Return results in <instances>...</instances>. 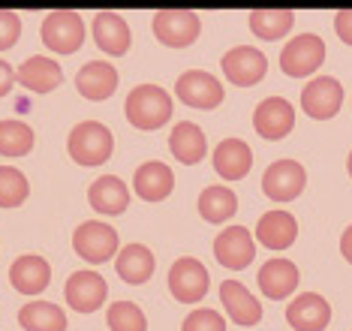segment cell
<instances>
[{
  "instance_id": "cell-27",
  "label": "cell",
  "mask_w": 352,
  "mask_h": 331,
  "mask_svg": "<svg viewBox=\"0 0 352 331\" xmlns=\"http://www.w3.org/2000/svg\"><path fill=\"white\" fill-rule=\"evenodd\" d=\"M169 151H172V157L181 160L184 166H196L208 151L205 133L199 130L193 120H181V124H175V130L169 136Z\"/></svg>"
},
{
  "instance_id": "cell-13",
  "label": "cell",
  "mask_w": 352,
  "mask_h": 331,
  "mask_svg": "<svg viewBox=\"0 0 352 331\" xmlns=\"http://www.w3.org/2000/svg\"><path fill=\"white\" fill-rule=\"evenodd\" d=\"M253 127L262 139H271V142L289 136V130L295 127L292 103L283 100V96H268V100H262L253 111Z\"/></svg>"
},
{
  "instance_id": "cell-38",
  "label": "cell",
  "mask_w": 352,
  "mask_h": 331,
  "mask_svg": "<svg viewBox=\"0 0 352 331\" xmlns=\"http://www.w3.org/2000/svg\"><path fill=\"white\" fill-rule=\"evenodd\" d=\"M340 253H343V259L352 265V226L343 232V238H340Z\"/></svg>"
},
{
  "instance_id": "cell-11",
  "label": "cell",
  "mask_w": 352,
  "mask_h": 331,
  "mask_svg": "<svg viewBox=\"0 0 352 331\" xmlns=\"http://www.w3.org/2000/svg\"><path fill=\"white\" fill-rule=\"evenodd\" d=\"M63 295H67V304L76 313H94L97 308H102L109 295V284L100 277L97 271H73L63 286Z\"/></svg>"
},
{
  "instance_id": "cell-8",
  "label": "cell",
  "mask_w": 352,
  "mask_h": 331,
  "mask_svg": "<svg viewBox=\"0 0 352 331\" xmlns=\"http://www.w3.org/2000/svg\"><path fill=\"white\" fill-rule=\"evenodd\" d=\"M220 67H223V76H226L232 85L250 87V85L265 78L268 61L256 45H235V48H229V52L223 54Z\"/></svg>"
},
{
  "instance_id": "cell-24",
  "label": "cell",
  "mask_w": 352,
  "mask_h": 331,
  "mask_svg": "<svg viewBox=\"0 0 352 331\" xmlns=\"http://www.w3.org/2000/svg\"><path fill=\"white\" fill-rule=\"evenodd\" d=\"M91 30H94V43L106 54H126V48H130V24L118 12H97Z\"/></svg>"
},
{
  "instance_id": "cell-33",
  "label": "cell",
  "mask_w": 352,
  "mask_h": 331,
  "mask_svg": "<svg viewBox=\"0 0 352 331\" xmlns=\"http://www.w3.org/2000/svg\"><path fill=\"white\" fill-rule=\"evenodd\" d=\"M106 322L111 331H148L145 313L133 301H115L106 313Z\"/></svg>"
},
{
  "instance_id": "cell-30",
  "label": "cell",
  "mask_w": 352,
  "mask_h": 331,
  "mask_svg": "<svg viewBox=\"0 0 352 331\" xmlns=\"http://www.w3.org/2000/svg\"><path fill=\"white\" fill-rule=\"evenodd\" d=\"M295 24L292 10H253L250 12V30L259 39H283Z\"/></svg>"
},
{
  "instance_id": "cell-6",
  "label": "cell",
  "mask_w": 352,
  "mask_h": 331,
  "mask_svg": "<svg viewBox=\"0 0 352 331\" xmlns=\"http://www.w3.org/2000/svg\"><path fill=\"white\" fill-rule=\"evenodd\" d=\"M73 250L85 262L102 265V262H109L111 256H118V232L106 223L87 220L73 232Z\"/></svg>"
},
{
  "instance_id": "cell-26",
  "label": "cell",
  "mask_w": 352,
  "mask_h": 331,
  "mask_svg": "<svg viewBox=\"0 0 352 331\" xmlns=\"http://www.w3.org/2000/svg\"><path fill=\"white\" fill-rule=\"evenodd\" d=\"M157 262H154V253L145 247V244H126L121 247V253L115 256V271L118 277L126 280V284L139 286L151 280V274H154Z\"/></svg>"
},
{
  "instance_id": "cell-9",
  "label": "cell",
  "mask_w": 352,
  "mask_h": 331,
  "mask_svg": "<svg viewBox=\"0 0 352 331\" xmlns=\"http://www.w3.org/2000/svg\"><path fill=\"white\" fill-rule=\"evenodd\" d=\"M304 184H307V172L295 160H274L265 175H262V193L271 202H292L301 196Z\"/></svg>"
},
{
  "instance_id": "cell-21",
  "label": "cell",
  "mask_w": 352,
  "mask_h": 331,
  "mask_svg": "<svg viewBox=\"0 0 352 331\" xmlns=\"http://www.w3.org/2000/svg\"><path fill=\"white\" fill-rule=\"evenodd\" d=\"M15 76H19L21 87H28V91H34V94H49L54 87H60V82H63L60 63H54L52 58H45V54L28 58Z\"/></svg>"
},
{
  "instance_id": "cell-32",
  "label": "cell",
  "mask_w": 352,
  "mask_h": 331,
  "mask_svg": "<svg viewBox=\"0 0 352 331\" xmlns=\"http://www.w3.org/2000/svg\"><path fill=\"white\" fill-rule=\"evenodd\" d=\"M30 184L21 169L0 166V208H19L28 199Z\"/></svg>"
},
{
  "instance_id": "cell-18",
  "label": "cell",
  "mask_w": 352,
  "mask_h": 331,
  "mask_svg": "<svg viewBox=\"0 0 352 331\" xmlns=\"http://www.w3.org/2000/svg\"><path fill=\"white\" fill-rule=\"evenodd\" d=\"M256 238L268 250H286L298 238V223H295V217L289 211H268L256 223Z\"/></svg>"
},
{
  "instance_id": "cell-36",
  "label": "cell",
  "mask_w": 352,
  "mask_h": 331,
  "mask_svg": "<svg viewBox=\"0 0 352 331\" xmlns=\"http://www.w3.org/2000/svg\"><path fill=\"white\" fill-rule=\"evenodd\" d=\"M334 30L346 45H352V10H340L334 15Z\"/></svg>"
},
{
  "instance_id": "cell-2",
  "label": "cell",
  "mask_w": 352,
  "mask_h": 331,
  "mask_svg": "<svg viewBox=\"0 0 352 331\" xmlns=\"http://www.w3.org/2000/svg\"><path fill=\"white\" fill-rule=\"evenodd\" d=\"M67 151L78 166H102L111 157V151H115V139H111L106 124H100V120H82L69 133Z\"/></svg>"
},
{
  "instance_id": "cell-29",
  "label": "cell",
  "mask_w": 352,
  "mask_h": 331,
  "mask_svg": "<svg viewBox=\"0 0 352 331\" xmlns=\"http://www.w3.org/2000/svg\"><path fill=\"white\" fill-rule=\"evenodd\" d=\"M196 208H199V214H202V220L223 223L238 211V196L229 187H208V190H202Z\"/></svg>"
},
{
  "instance_id": "cell-23",
  "label": "cell",
  "mask_w": 352,
  "mask_h": 331,
  "mask_svg": "<svg viewBox=\"0 0 352 331\" xmlns=\"http://www.w3.org/2000/svg\"><path fill=\"white\" fill-rule=\"evenodd\" d=\"M10 280L12 286L19 289L21 295H39L52 280V268L43 256L36 253H28V256H19L10 268Z\"/></svg>"
},
{
  "instance_id": "cell-34",
  "label": "cell",
  "mask_w": 352,
  "mask_h": 331,
  "mask_svg": "<svg viewBox=\"0 0 352 331\" xmlns=\"http://www.w3.org/2000/svg\"><path fill=\"white\" fill-rule=\"evenodd\" d=\"M181 331H226V322H223V317L217 310L199 308V310H193L187 319H184Z\"/></svg>"
},
{
  "instance_id": "cell-31",
  "label": "cell",
  "mask_w": 352,
  "mask_h": 331,
  "mask_svg": "<svg viewBox=\"0 0 352 331\" xmlns=\"http://www.w3.org/2000/svg\"><path fill=\"white\" fill-rule=\"evenodd\" d=\"M34 148V130L19 118L0 120V157H25Z\"/></svg>"
},
{
  "instance_id": "cell-17",
  "label": "cell",
  "mask_w": 352,
  "mask_h": 331,
  "mask_svg": "<svg viewBox=\"0 0 352 331\" xmlns=\"http://www.w3.org/2000/svg\"><path fill=\"white\" fill-rule=\"evenodd\" d=\"M76 87L85 100H109L111 94L118 91V70L111 63H102V61H91L78 70L76 76Z\"/></svg>"
},
{
  "instance_id": "cell-25",
  "label": "cell",
  "mask_w": 352,
  "mask_h": 331,
  "mask_svg": "<svg viewBox=\"0 0 352 331\" xmlns=\"http://www.w3.org/2000/svg\"><path fill=\"white\" fill-rule=\"evenodd\" d=\"M220 301L238 325H256V322L262 319V304L256 301V298L247 292V286H241L238 280H223Z\"/></svg>"
},
{
  "instance_id": "cell-20",
  "label": "cell",
  "mask_w": 352,
  "mask_h": 331,
  "mask_svg": "<svg viewBox=\"0 0 352 331\" xmlns=\"http://www.w3.org/2000/svg\"><path fill=\"white\" fill-rule=\"evenodd\" d=\"M253 166V151L241 139H223L214 148V169L223 181H241Z\"/></svg>"
},
{
  "instance_id": "cell-4",
  "label": "cell",
  "mask_w": 352,
  "mask_h": 331,
  "mask_svg": "<svg viewBox=\"0 0 352 331\" xmlns=\"http://www.w3.org/2000/svg\"><path fill=\"white\" fill-rule=\"evenodd\" d=\"M325 61V43L316 34H301L289 39L280 52V70L289 78H304L314 76V70L322 67Z\"/></svg>"
},
{
  "instance_id": "cell-19",
  "label": "cell",
  "mask_w": 352,
  "mask_h": 331,
  "mask_svg": "<svg viewBox=\"0 0 352 331\" xmlns=\"http://www.w3.org/2000/svg\"><path fill=\"white\" fill-rule=\"evenodd\" d=\"M256 280H259V289L265 292V298L283 301L298 289V268L289 259H268L256 274Z\"/></svg>"
},
{
  "instance_id": "cell-10",
  "label": "cell",
  "mask_w": 352,
  "mask_h": 331,
  "mask_svg": "<svg viewBox=\"0 0 352 331\" xmlns=\"http://www.w3.org/2000/svg\"><path fill=\"white\" fill-rule=\"evenodd\" d=\"M175 91H178V100L187 103L190 109H217L226 96L223 85L205 70H187L175 82Z\"/></svg>"
},
{
  "instance_id": "cell-37",
  "label": "cell",
  "mask_w": 352,
  "mask_h": 331,
  "mask_svg": "<svg viewBox=\"0 0 352 331\" xmlns=\"http://www.w3.org/2000/svg\"><path fill=\"white\" fill-rule=\"evenodd\" d=\"M15 78H19V76H15V72H12L10 63H6V61H0V96H6V94L12 91Z\"/></svg>"
},
{
  "instance_id": "cell-16",
  "label": "cell",
  "mask_w": 352,
  "mask_h": 331,
  "mask_svg": "<svg viewBox=\"0 0 352 331\" xmlns=\"http://www.w3.org/2000/svg\"><path fill=\"white\" fill-rule=\"evenodd\" d=\"M87 202H91L94 211L118 217V214L126 211V205H130V190H126V184L118 175H102L91 184Z\"/></svg>"
},
{
  "instance_id": "cell-35",
  "label": "cell",
  "mask_w": 352,
  "mask_h": 331,
  "mask_svg": "<svg viewBox=\"0 0 352 331\" xmlns=\"http://www.w3.org/2000/svg\"><path fill=\"white\" fill-rule=\"evenodd\" d=\"M21 36V19L12 10H0V52L12 48Z\"/></svg>"
},
{
  "instance_id": "cell-39",
  "label": "cell",
  "mask_w": 352,
  "mask_h": 331,
  "mask_svg": "<svg viewBox=\"0 0 352 331\" xmlns=\"http://www.w3.org/2000/svg\"><path fill=\"white\" fill-rule=\"evenodd\" d=\"M346 169H349V178H352V151H349V160H346Z\"/></svg>"
},
{
  "instance_id": "cell-22",
  "label": "cell",
  "mask_w": 352,
  "mask_h": 331,
  "mask_svg": "<svg viewBox=\"0 0 352 331\" xmlns=\"http://www.w3.org/2000/svg\"><path fill=\"white\" fill-rule=\"evenodd\" d=\"M133 187L145 202H163L175 190V175H172V169L166 163L151 160V163H142L139 169H135Z\"/></svg>"
},
{
  "instance_id": "cell-15",
  "label": "cell",
  "mask_w": 352,
  "mask_h": 331,
  "mask_svg": "<svg viewBox=\"0 0 352 331\" xmlns=\"http://www.w3.org/2000/svg\"><path fill=\"white\" fill-rule=\"evenodd\" d=\"M286 322L295 331H325V325L331 322V308L322 295L304 292L286 308Z\"/></svg>"
},
{
  "instance_id": "cell-5",
  "label": "cell",
  "mask_w": 352,
  "mask_h": 331,
  "mask_svg": "<svg viewBox=\"0 0 352 331\" xmlns=\"http://www.w3.org/2000/svg\"><path fill=\"white\" fill-rule=\"evenodd\" d=\"M169 292L178 298L181 304H196L208 295V286H211V277H208V268L193 256H181L175 259V265L169 268Z\"/></svg>"
},
{
  "instance_id": "cell-28",
  "label": "cell",
  "mask_w": 352,
  "mask_h": 331,
  "mask_svg": "<svg viewBox=\"0 0 352 331\" xmlns=\"http://www.w3.org/2000/svg\"><path fill=\"white\" fill-rule=\"evenodd\" d=\"M19 325L25 331H67V313L52 301H30L19 310Z\"/></svg>"
},
{
  "instance_id": "cell-12",
  "label": "cell",
  "mask_w": 352,
  "mask_h": 331,
  "mask_svg": "<svg viewBox=\"0 0 352 331\" xmlns=\"http://www.w3.org/2000/svg\"><path fill=\"white\" fill-rule=\"evenodd\" d=\"M340 103H343V87L331 76H319L310 85H304L301 91V109L314 120L334 118L340 111Z\"/></svg>"
},
{
  "instance_id": "cell-7",
  "label": "cell",
  "mask_w": 352,
  "mask_h": 331,
  "mask_svg": "<svg viewBox=\"0 0 352 331\" xmlns=\"http://www.w3.org/2000/svg\"><path fill=\"white\" fill-rule=\"evenodd\" d=\"M202 21L190 10H160L154 15V36L169 48H187L196 43Z\"/></svg>"
},
{
  "instance_id": "cell-14",
  "label": "cell",
  "mask_w": 352,
  "mask_h": 331,
  "mask_svg": "<svg viewBox=\"0 0 352 331\" xmlns=\"http://www.w3.org/2000/svg\"><path fill=\"white\" fill-rule=\"evenodd\" d=\"M214 256H217V262L229 271L247 268L256 256L253 235L244 229V226H229V229H223L217 235V241H214Z\"/></svg>"
},
{
  "instance_id": "cell-3",
  "label": "cell",
  "mask_w": 352,
  "mask_h": 331,
  "mask_svg": "<svg viewBox=\"0 0 352 331\" xmlns=\"http://www.w3.org/2000/svg\"><path fill=\"white\" fill-rule=\"evenodd\" d=\"M39 36H43V43L49 45L52 52L73 54L85 43V21H82V15H78V12H69V10L49 12L43 19Z\"/></svg>"
},
{
  "instance_id": "cell-1",
  "label": "cell",
  "mask_w": 352,
  "mask_h": 331,
  "mask_svg": "<svg viewBox=\"0 0 352 331\" xmlns=\"http://www.w3.org/2000/svg\"><path fill=\"white\" fill-rule=\"evenodd\" d=\"M124 111L135 130H160L172 118V96L157 85H139L126 96Z\"/></svg>"
}]
</instances>
